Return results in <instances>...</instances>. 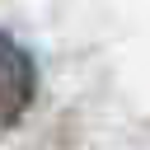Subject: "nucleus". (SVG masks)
Returning a JSON list of instances; mask_svg holds the SVG:
<instances>
[{
	"mask_svg": "<svg viewBox=\"0 0 150 150\" xmlns=\"http://www.w3.org/2000/svg\"><path fill=\"white\" fill-rule=\"evenodd\" d=\"M38 94V70H33V56L0 33V127H14L28 103Z\"/></svg>",
	"mask_w": 150,
	"mask_h": 150,
	"instance_id": "obj_1",
	"label": "nucleus"
}]
</instances>
